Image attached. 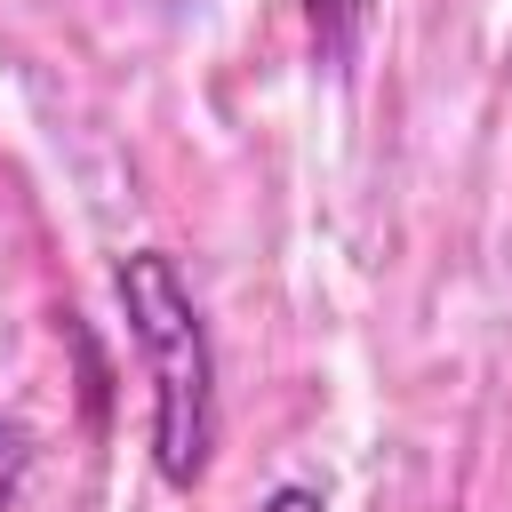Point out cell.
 <instances>
[{
    "label": "cell",
    "mask_w": 512,
    "mask_h": 512,
    "mask_svg": "<svg viewBox=\"0 0 512 512\" xmlns=\"http://www.w3.org/2000/svg\"><path fill=\"white\" fill-rule=\"evenodd\" d=\"M112 296H120L128 344H136L144 384H152V472H160V488L192 496L216 464V440H224L208 312H200V296L168 248H128L112 264Z\"/></svg>",
    "instance_id": "6da1fadb"
},
{
    "label": "cell",
    "mask_w": 512,
    "mask_h": 512,
    "mask_svg": "<svg viewBox=\"0 0 512 512\" xmlns=\"http://www.w3.org/2000/svg\"><path fill=\"white\" fill-rule=\"evenodd\" d=\"M24 472H32V432L0 416V512L16 504V488H24Z\"/></svg>",
    "instance_id": "3957f363"
},
{
    "label": "cell",
    "mask_w": 512,
    "mask_h": 512,
    "mask_svg": "<svg viewBox=\"0 0 512 512\" xmlns=\"http://www.w3.org/2000/svg\"><path fill=\"white\" fill-rule=\"evenodd\" d=\"M256 512H328V496H320L312 480H280V488L256 496Z\"/></svg>",
    "instance_id": "277c9868"
},
{
    "label": "cell",
    "mask_w": 512,
    "mask_h": 512,
    "mask_svg": "<svg viewBox=\"0 0 512 512\" xmlns=\"http://www.w3.org/2000/svg\"><path fill=\"white\" fill-rule=\"evenodd\" d=\"M376 24V0H304V32H312V56L328 72H352L360 64V40Z\"/></svg>",
    "instance_id": "7a4b0ae2"
}]
</instances>
